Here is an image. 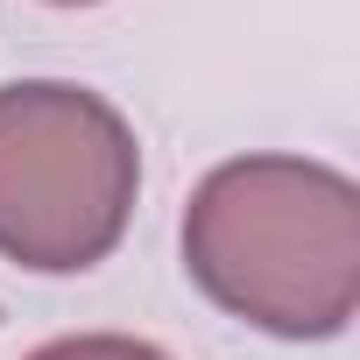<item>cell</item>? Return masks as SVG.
Listing matches in <instances>:
<instances>
[{
	"instance_id": "obj_1",
	"label": "cell",
	"mask_w": 360,
	"mask_h": 360,
	"mask_svg": "<svg viewBox=\"0 0 360 360\" xmlns=\"http://www.w3.org/2000/svg\"><path fill=\"white\" fill-rule=\"evenodd\" d=\"M184 262L219 311L276 339H332L360 304V191L297 155L226 162L191 191Z\"/></svg>"
},
{
	"instance_id": "obj_2",
	"label": "cell",
	"mask_w": 360,
	"mask_h": 360,
	"mask_svg": "<svg viewBox=\"0 0 360 360\" xmlns=\"http://www.w3.org/2000/svg\"><path fill=\"white\" fill-rule=\"evenodd\" d=\"M141 184L127 120L57 78L0 85V255L36 276H78L113 255Z\"/></svg>"
},
{
	"instance_id": "obj_3",
	"label": "cell",
	"mask_w": 360,
	"mask_h": 360,
	"mask_svg": "<svg viewBox=\"0 0 360 360\" xmlns=\"http://www.w3.org/2000/svg\"><path fill=\"white\" fill-rule=\"evenodd\" d=\"M29 360H162V353L141 346V339H120V332H85V339H57Z\"/></svg>"
},
{
	"instance_id": "obj_4",
	"label": "cell",
	"mask_w": 360,
	"mask_h": 360,
	"mask_svg": "<svg viewBox=\"0 0 360 360\" xmlns=\"http://www.w3.org/2000/svg\"><path fill=\"white\" fill-rule=\"evenodd\" d=\"M57 8H92V0H57Z\"/></svg>"
}]
</instances>
